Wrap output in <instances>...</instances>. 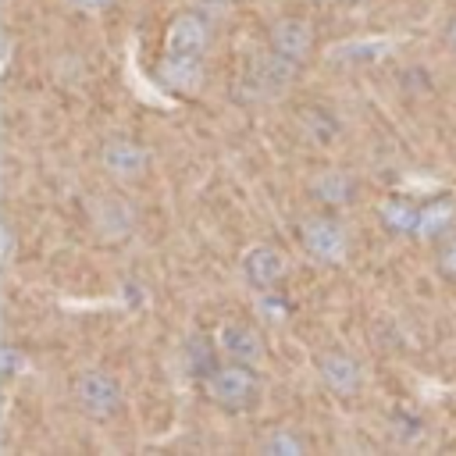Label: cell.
<instances>
[{"instance_id":"1","label":"cell","mask_w":456,"mask_h":456,"mask_svg":"<svg viewBox=\"0 0 456 456\" xmlns=\"http://www.w3.org/2000/svg\"><path fill=\"white\" fill-rule=\"evenodd\" d=\"M299 235V246L303 253L321 264V267H338L349 260V249H353V235H349V224L338 217V210H317V214H306L296 228Z\"/></svg>"},{"instance_id":"2","label":"cell","mask_w":456,"mask_h":456,"mask_svg":"<svg viewBox=\"0 0 456 456\" xmlns=\"http://www.w3.org/2000/svg\"><path fill=\"white\" fill-rule=\"evenodd\" d=\"M203 395L224 410V413H246L260 403L264 395V381H260V370L249 367V363H235V360H221L210 378L203 381Z\"/></svg>"},{"instance_id":"3","label":"cell","mask_w":456,"mask_h":456,"mask_svg":"<svg viewBox=\"0 0 456 456\" xmlns=\"http://www.w3.org/2000/svg\"><path fill=\"white\" fill-rule=\"evenodd\" d=\"M296 75H299V64H292L289 57H281V53H274V50L267 46L264 53H256V57L246 64V71H242V78H239V96H242L246 103L278 100V96L292 86Z\"/></svg>"},{"instance_id":"4","label":"cell","mask_w":456,"mask_h":456,"mask_svg":"<svg viewBox=\"0 0 456 456\" xmlns=\"http://www.w3.org/2000/svg\"><path fill=\"white\" fill-rule=\"evenodd\" d=\"M71 399L89 420H110L125 406L121 381L114 374H107V370H82L75 378V385H71Z\"/></svg>"},{"instance_id":"5","label":"cell","mask_w":456,"mask_h":456,"mask_svg":"<svg viewBox=\"0 0 456 456\" xmlns=\"http://www.w3.org/2000/svg\"><path fill=\"white\" fill-rule=\"evenodd\" d=\"M153 82L171 96H192L207 82V53H182L164 50L153 64Z\"/></svg>"},{"instance_id":"6","label":"cell","mask_w":456,"mask_h":456,"mask_svg":"<svg viewBox=\"0 0 456 456\" xmlns=\"http://www.w3.org/2000/svg\"><path fill=\"white\" fill-rule=\"evenodd\" d=\"M314 370H317V381H321L331 395H338V399H353V395H360L363 385H367L363 363H360L353 353H346V349H324V353H317Z\"/></svg>"},{"instance_id":"7","label":"cell","mask_w":456,"mask_h":456,"mask_svg":"<svg viewBox=\"0 0 456 456\" xmlns=\"http://www.w3.org/2000/svg\"><path fill=\"white\" fill-rule=\"evenodd\" d=\"M89 217H93V232L103 239V242H125L132 232H135V207L128 203V196L121 192H103L93 200L89 207Z\"/></svg>"},{"instance_id":"8","label":"cell","mask_w":456,"mask_h":456,"mask_svg":"<svg viewBox=\"0 0 456 456\" xmlns=\"http://www.w3.org/2000/svg\"><path fill=\"white\" fill-rule=\"evenodd\" d=\"M239 274L242 281L253 289V292H267V289H278L289 274V264H285V253L267 246V242H256L249 246L242 256H239Z\"/></svg>"},{"instance_id":"9","label":"cell","mask_w":456,"mask_h":456,"mask_svg":"<svg viewBox=\"0 0 456 456\" xmlns=\"http://www.w3.org/2000/svg\"><path fill=\"white\" fill-rule=\"evenodd\" d=\"M100 164L110 178L132 182V178H142V171L150 167V150L132 135H110L100 146Z\"/></svg>"},{"instance_id":"10","label":"cell","mask_w":456,"mask_h":456,"mask_svg":"<svg viewBox=\"0 0 456 456\" xmlns=\"http://www.w3.org/2000/svg\"><path fill=\"white\" fill-rule=\"evenodd\" d=\"M267 46L303 68L314 53V25L306 18H296V14L274 18L271 28H267Z\"/></svg>"},{"instance_id":"11","label":"cell","mask_w":456,"mask_h":456,"mask_svg":"<svg viewBox=\"0 0 456 456\" xmlns=\"http://www.w3.org/2000/svg\"><path fill=\"white\" fill-rule=\"evenodd\" d=\"M217 349L224 360H235V363H249V367H260L264 356H267V346H264V335L256 324L249 321H224L217 328Z\"/></svg>"},{"instance_id":"12","label":"cell","mask_w":456,"mask_h":456,"mask_svg":"<svg viewBox=\"0 0 456 456\" xmlns=\"http://www.w3.org/2000/svg\"><path fill=\"white\" fill-rule=\"evenodd\" d=\"M214 43V21L203 11H178L167 21L164 32V50H182V53H207Z\"/></svg>"},{"instance_id":"13","label":"cell","mask_w":456,"mask_h":456,"mask_svg":"<svg viewBox=\"0 0 456 456\" xmlns=\"http://www.w3.org/2000/svg\"><path fill=\"white\" fill-rule=\"evenodd\" d=\"M310 200L324 210H346L360 200V182L346 167H324L310 178Z\"/></svg>"},{"instance_id":"14","label":"cell","mask_w":456,"mask_h":456,"mask_svg":"<svg viewBox=\"0 0 456 456\" xmlns=\"http://www.w3.org/2000/svg\"><path fill=\"white\" fill-rule=\"evenodd\" d=\"M299 132H303V139L306 142H314V146H331L335 139H338V132H342V121H338V114L331 110V107H321V103H306V107H299Z\"/></svg>"},{"instance_id":"15","label":"cell","mask_w":456,"mask_h":456,"mask_svg":"<svg viewBox=\"0 0 456 456\" xmlns=\"http://www.w3.org/2000/svg\"><path fill=\"white\" fill-rule=\"evenodd\" d=\"M224 356H221V349H217V338H210V335H192L189 342H185V370H189V378L192 381H207L210 378V370L221 363Z\"/></svg>"},{"instance_id":"16","label":"cell","mask_w":456,"mask_h":456,"mask_svg":"<svg viewBox=\"0 0 456 456\" xmlns=\"http://www.w3.org/2000/svg\"><path fill=\"white\" fill-rule=\"evenodd\" d=\"M310 449H314V442L296 428H271L256 442V452H264V456H306Z\"/></svg>"},{"instance_id":"17","label":"cell","mask_w":456,"mask_h":456,"mask_svg":"<svg viewBox=\"0 0 456 456\" xmlns=\"http://www.w3.org/2000/svg\"><path fill=\"white\" fill-rule=\"evenodd\" d=\"M256 314L267 324H285L292 317V303L281 289H267V292H256Z\"/></svg>"},{"instance_id":"18","label":"cell","mask_w":456,"mask_h":456,"mask_svg":"<svg viewBox=\"0 0 456 456\" xmlns=\"http://www.w3.org/2000/svg\"><path fill=\"white\" fill-rule=\"evenodd\" d=\"M435 274L445 278L449 285H456V232L438 242V249H435Z\"/></svg>"},{"instance_id":"19","label":"cell","mask_w":456,"mask_h":456,"mask_svg":"<svg viewBox=\"0 0 456 456\" xmlns=\"http://www.w3.org/2000/svg\"><path fill=\"white\" fill-rule=\"evenodd\" d=\"M21 367H25V356H21L14 346H4V378L21 374Z\"/></svg>"},{"instance_id":"20","label":"cell","mask_w":456,"mask_h":456,"mask_svg":"<svg viewBox=\"0 0 456 456\" xmlns=\"http://www.w3.org/2000/svg\"><path fill=\"white\" fill-rule=\"evenodd\" d=\"M442 43H445V50L449 53H456V11L445 18V25H442Z\"/></svg>"},{"instance_id":"21","label":"cell","mask_w":456,"mask_h":456,"mask_svg":"<svg viewBox=\"0 0 456 456\" xmlns=\"http://www.w3.org/2000/svg\"><path fill=\"white\" fill-rule=\"evenodd\" d=\"M75 11H86V14H96V11H107L114 0H68Z\"/></svg>"},{"instance_id":"22","label":"cell","mask_w":456,"mask_h":456,"mask_svg":"<svg viewBox=\"0 0 456 456\" xmlns=\"http://www.w3.org/2000/svg\"><path fill=\"white\" fill-rule=\"evenodd\" d=\"M11 260H14V228L4 224V264H11Z\"/></svg>"}]
</instances>
